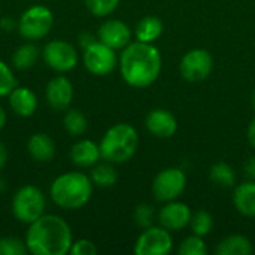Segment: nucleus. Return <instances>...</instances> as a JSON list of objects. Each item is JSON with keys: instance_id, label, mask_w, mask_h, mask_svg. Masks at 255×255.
I'll list each match as a JSON object with an SVG mask.
<instances>
[{"instance_id": "35", "label": "nucleus", "mask_w": 255, "mask_h": 255, "mask_svg": "<svg viewBox=\"0 0 255 255\" xmlns=\"http://www.w3.org/2000/svg\"><path fill=\"white\" fill-rule=\"evenodd\" d=\"M0 27H1L4 31H12L13 28H16V24H15L10 18L4 16V18L0 19Z\"/></svg>"}, {"instance_id": "25", "label": "nucleus", "mask_w": 255, "mask_h": 255, "mask_svg": "<svg viewBox=\"0 0 255 255\" xmlns=\"http://www.w3.org/2000/svg\"><path fill=\"white\" fill-rule=\"evenodd\" d=\"M211 181L221 188H232L236 184V173L227 163H217L211 169Z\"/></svg>"}, {"instance_id": "15", "label": "nucleus", "mask_w": 255, "mask_h": 255, "mask_svg": "<svg viewBox=\"0 0 255 255\" xmlns=\"http://www.w3.org/2000/svg\"><path fill=\"white\" fill-rule=\"evenodd\" d=\"M145 126L151 134H154L155 137H161V139L172 137L178 128L176 118L172 115V112L166 109L151 111L145 120Z\"/></svg>"}, {"instance_id": "3", "label": "nucleus", "mask_w": 255, "mask_h": 255, "mask_svg": "<svg viewBox=\"0 0 255 255\" xmlns=\"http://www.w3.org/2000/svg\"><path fill=\"white\" fill-rule=\"evenodd\" d=\"M94 184L82 172H66L58 175L49 187L52 202L66 211H76L85 206L93 196Z\"/></svg>"}, {"instance_id": "1", "label": "nucleus", "mask_w": 255, "mask_h": 255, "mask_svg": "<svg viewBox=\"0 0 255 255\" xmlns=\"http://www.w3.org/2000/svg\"><path fill=\"white\" fill-rule=\"evenodd\" d=\"M24 242L28 254L66 255L70 253L73 235L66 220L55 214H43L28 224Z\"/></svg>"}, {"instance_id": "7", "label": "nucleus", "mask_w": 255, "mask_h": 255, "mask_svg": "<svg viewBox=\"0 0 255 255\" xmlns=\"http://www.w3.org/2000/svg\"><path fill=\"white\" fill-rule=\"evenodd\" d=\"M45 64L57 73H67L78 64L79 55L76 48L67 40H49L42 49Z\"/></svg>"}, {"instance_id": "26", "label": "nucleus", "mask_w": 255, "mask_h": 255, "mask_svg": "<svg viewBox=\"0 0 255 255\" xmlns=\"http://www.w3.org/2000/svg\"><path fill=\"white\" fill-rule=\"evenodd\" d=\"M190 226H191L193 235H197L200 238H205V236H208L212 232L214 220H212L211 214H208L206 211H197L196 214L191 215Z\"/></svg>"}, {"instance_id": "32", "label": "nucleus", "mask_w": 255, "mask_h": 255, "mask_svg": "<svg viewBox=\"0 0 255 255\" xmlns=\"http://www.w3.org/2000/svg\"><path fill=\"white\" fill-rule=\"evenodd\" d=\"M97 254V248L94 245V242L88 241V239H79L76 242L72 244L70 248V255H96Z\"/></svg>"}, {"instance_id": "37", "label": "nucleus", "mask_w": 255, "mask_h": 255, "mask_svg": "<svg viewBox=\"0 0 255 255\" xmlns=\"http://www.w3.org/2000/svg\"><path fill=\"white\" fill-rule=\"evenodd\" d=\"M248 140L255 148V117L254 120L250 123V127H248Z\"/></svg>"}, {"instance_id": "8", "label": "nucleus", "mask_w": 255, "mask_h": 255, "mask_svg": "<svg viewBox=\"0 0 255 255\" xmlns=\"http://www.w3.org/2000/svg\"><path fill=\"white\" fill-rule=\"evenodd\" d=\"M82 61L90 73L96 76H105L114 72L118 64V57L115 49L109 48L100 40H94L93 43L84 48Z\"/></svg>"}, {"instance_id": "17", "label": "nucleus", "mask_w": 255, "mask_h": 255, "mask_svg": "<svg viewBox=\"0 0 255 255\" xmlns=\"http://www.w3.org/2000/svg\"><path fill=\"white\" fill-rule=\"evenodd\" d=\"M100 158H102L100 146L90 139L78 140L70 148V160L78 167H82V169L93 167L94 164L100 161Z\"/></svg>"}, {"instance_id": "6", "label": "nucleus", "mask_w": 255, "mask_h": 255, "mask_svg": "<svg viewBox=\"0 0 255 255\" xmlns=\"http://www.w3.org/2000/svg\"><path fill=\"white\" fill-rule=\"evenodd\" d=\"M52 24L54 15L51 9L43 4H33L21 13L16 22V30L22 39L33 42L46 37Z\"/></svg>"}, {"instance_id": "16", "label": "nucleus", "mask_w": 255, "mask_h": 255, "mask_svg": "<svg viewBox=\"0 0 255 255\" xmlns=\"http://www.w3.org/2000/svg\"><path fill=\"white\" fill-rule=\"evenodd\" d=\"M9 106L12 112L21 118H28L34 115L37 109V96L28 87H15L7 96Z\"/></svg>"}, {"instance_id": "36", "label": "nucleus", "mask_w": 255, "mask_h": 255, "mask_svg": "<svg viewBox=\"0 0 255 255\" xmlns=\"http://www.w3.org/2000/svg\"><path fill=\"white\" fill-rule=\"evenodd\" d=\"M96 39L91 36V34H88V33H84V34H81L79 36V43H81V46L82 48H85V46H88L90 43H93Z\"/></svg>"}, {"instance_id": "39", "label": "nucleus", "mask_w": 255, "mask_h": 255, "mask_svg": "<svg viewBox=\"0 0 255 255\" xmlns=\"http://www.w3.org/2000/svg\"><path fill=\"white\" fill-rule=\"evenodd\" d=\"M253 105H254V108H255V93H254V96H253Z\"/></svg>"}, {"instance_id": "30", "label": "nucleus", "mask_w": 255, "mask_h": 255, "mask_svg": "<svg viewBox=\"0 0 255 255\" xmlns=\"http://www.w3.org/2000/svg\"><path fill=\"white\" fill-rule=\"evenodd\" d=\"M27 253L28 251L24 241L13 236L0 239V255H24Z\"/></svg>"}, {"instance_id": "23", "label": "nucleus", "mask_w": 255, "mask_h": 255, "mask_svg": "<svg viewBox=\"0 0 255 255\" xmlns=\"http://www.w3.org/2000/svg\"><path fill=\"white\" fill-rule=\"evenodd\" d=\"M90 178L93 181V184L96 187L100 188H109L114 187L118 181V173L115 170V167L112 166V163L106 161V163H97L91 167V173Z\"/></svg>"}, {"instance_id": "33", "label": "nucleus", "mask_w": 255, "mask_h": 255, "mask_svg": "<svg viewBox=\"0 0 255 255\" xmlns=\"http://www.w3.org/2000/svg\"><path fill=\"white\" fill-rule=\"evenodd\" d=\"M244 172L250 181H255V157H251L244 164Z\"/></svg>"}, {"instance_id": "29", "label": "nucleus", "mask_w": 255, "mask_h": 255, "mask_svg": "<svg viewBox=\"0 0 255 255\" xmlns=\"http://www.w3.org/2000/svg\"><path fill=\"white\" fill-rule=\"evenodd\" d=\"M16 85V78L13 76L12 69L0 60V99L7 97Z\"/></svg>"}, {"instance_id": "28", "label": "nucleus", "mask_w": 255, "mask_h": 255, "mask_svg": "<svg viewBox=\"0 0 255 255\" xmlns=\"http://www.w3.org/2000/svg\"><path fill=\"white\" fill-rule=\"evenodd\" d=\"M206 251L208 250H206L203 238H200L197 235H193V236L184 239L178 250V253L181 255H205Z\"/></svg>"}, {"instance_id": "24", "label": "nucleus", "mask_w": 255, "mask_h": 255, "mask_svg": "<svg viewBox=\"0 0 255 255\" xmlns=\"http://www.w3.org/2000/svg\"><path fill=\"white\" fill-rule=\"evenodd\" d=\"M63 127L70 136H82L88 128V121L79 109H67L63 117Z\"/></svg>"}, {"instance_id": "20", "label": "nucleus", "mask_w": 255, "mask_h": 255, "mask_svg": "<svg viewBox=\"0 0 255 255\" xmlns=\"http://www.w3.org/2000/svg\"><path fill=\"white\" fill-rule=\"evenodd\" d=\"M40 55H42V52H40L39 46L28 40L27 43H22L21 46H18L15 49V52L12 55V64L18 70H28L37 63Z\"/></svg>"}, {"instance_id": "31", "label": "nucleus", "mask_w": 255, "mask_h": 255, "mask_svg": "<svg viewBox=\"0 0 255 255\" xmlns=\"http://www.w3.org/2000/svg\"><path fill=\"white\" fill-rule=\"evenodd\" d=\"M155 220V211L149 205H139L134 211V221L139 227L148 229Z\"/></svg>"}, {"instance_id": "22", "label": "nucleus", "mask_w": 255, "mask_h": 255, "mask_svg": "<svg viewBox=\"0 0 255 255\" xmlns=\"http://www.w3.org/2000/svg\"><path fill=\"white\" fill-rule=\"evenodd\" d=\"M218 255H250L253 253V245L248 238L242 235H233L226 238L215 250Z\"/></svg>"}, {"instance_id": "10", "label": "nucleus", "mask_w": 255, "mask_h": 255, "mask_svg": "<svg viewBox=\"0 0 255 255\" xmlns=\"http://www.w3.org/2000/svg\"><path fill=\"white\" fill-rule=\"evenodd\" d=\"M214 67V60L206 49H191L188 51L179 64L181 76L188 82H202L205 81Z\"/></svg>"}, {"instance_id": "12", "label": "nucleus", "mask_w": 255, "mask_h": 255, "mask_svg": "<svg viewBox=\"0 0 255 255\" xmlns=\"http://www.w3.org/2000/svg\"><path fill=\"white\" fill-rule=\"evenodd\" d=\"M45 99L51 109L57 112H66L73 100V84L72 81L60 73L58 76H54L45 88Z\"/></svg>"}, {"instance_id": "21", "label": "nucleus", "mask_w": 255, "mask_h": 255, "mask_svg": "<svg viewBox=\"0 0 255 255\" xmlns=\"http://www.w3.org/2000/svg\"><path fill=\"white\" fill-rule=\"evenodd\" d=\"M163 33V22L160 18L157 16H145L142 18L134 30L136 39L139 42H145V43H152L154 40H157Z\"/></svg>"}, {"instance_id": "5", "label": "nucleus", "mask_w": 255, "mask_h": 255, "mask_svg": "<svg viewBox=\"0 0 255 255\" xmlns=\"http://www.w3.org/2000/svg\"><path fill=\"white\" fill-rule=\"evenodd\" d=\"M46 199L40 188L34 185H22L12 197L10 211L13 218L22 224H31L45 214Z\"/></svg>"}, {"instance_id": "2", "label": "nucleus", "mask_w": 255, "mask_h": 255, "mask_svg": "<svg viewBox=\"0 0 255 255\" xmlns=\"http://www.w3.org/2000/svg\"><path fill=\"white\" fill-rule=\"evenodd\" d=\"M120 72L123 79L134 88L149 87L161 72V54L152 43L130 42L120 55Z\"/></svg>"}, {"instance_id": "13", "label": "nucleus", "mask_w": 255, "mask_h": 255, "mask_svg": "<svg viewBox=\"0 0 255 255\" xmlns=\"http://www.w3.org/2000/svg\"><path fill=\"white\" fill-rule=\"evenodd\" d=\"M97 37L102 43L115 51L124 49L131 42V30L124 21L106 19L97 31Z\"/></svg>"}, {"instance_id": "34", "label": "nucleus", "mask_w": 255, "mask_h": 255, "mask_svg": "<svg viewBox=\"0 0 255 255\" xmlns=\"http://www.w3.org/2000/svg\"><path fill=\"white\" fill-rule=\"evenodd\" d=\"M7 160H9V151H7V146L0 140V170L4 169V166L7 164Z\"/></svg>"}, {"instance_id": "4", "label": "nucleus", "mask_w": 255, "mask_h": 255, "mask_svg": "<svg viewBox=\"0 0 255 255\" xmlns=\"http://www.w3.org/2000/svg\"><path fill=\"white\" fill-rule=\"evenodd\" d=\"M137 145L139 134L136 128L126 123L112 126L99 143L102 158L112 164L128 161L136 154Z\"/></svg>"}, {"instance_id": "27", "label": "nucleus", "mask_w": 255, "mask_h": 255, "mask_svg": "<svg viewBox=\"0 0 255 255\" xmlns=\"http://www.w3.org/2000/svg\"><path fill=\"white\" fill-rule=\"evenodd\" d=\"M121 0H84L87 9L94 16H108L118 7Z\"/></svg>"}, {"instance_id": "14", "label": "nucleus", "mask_w": 255, "mask_h": 255, "mask_svg": "<svg viewBox=\"0 0 255 255\" xmlns=\"http://www.w3.org/2000/svg\"><path fill=\"white\" fill-rule=\"evenodd\" d=\"M191 211L185 203L181 202H167L158 212V221L161 227L167 229L169 232H178L182 230L190 224L191 220Z\"/></svg>"}, {"instance_id": "38", "label": "nucleus", "mask_w": 255, "mask_h": 255, "mask_svg": "<svg viewBox=\"0 0 255 255\" xmlns=\"http://www.w3.org/2000/svg\"><path fill=\"white\" fill-rule=\"evenodd\" d=\"M6 120H7V117H6V112H4V109L0 106V130L6 126Z\"/></svg>"}, {"instance_id": "18", "label": "nucleus", "mask_w": 255, "mask_h": 255, "mask_svg": "<svg viewBox=\"0 0 255 255\" xmlns=\"http://www.w3.org/2000/svg\"><path fill=\"white\" fill-rule=\"evenodd\" d=\"M28 155L37 163H49L55 157V142L46 133H34L27 140Z\"/></svg>"}, {"instance_id": "11", "label": "nucleus", "mask_w": 255, "mask_h": 255, "mask_svg": "<svg viewBox=\"0 0 255 255\" xmlns=\"http://www.w3.org/2000/svg\"><path fill=\"white\" fill-rule=\"evenodd\" d=\"M173 239L164 227H148L134 245L136 255H167L172 251Z\"/></svg>"}, {"instance_id": "9", "label": "nucleus", "mask_w": 255, "mask_h": 255, "mask_svg": "<svg viewBox=\"0 0 255 255\" xmlns=\"http://www.w3.org/2000/svg\"><path fill=\"white\" fill-rule=\"evenodd\" d=\"M187 187V176L178 167H169L161 170L152 182V194L158 202L176 200Z\"/></svg>"}, {"instance_id": "19", "label": "nucleus", "mask_w": 255, "mask_h": 255, "mask_svg": "<svg viewBox=\"0 0 255 255\" xmlns=\"http://www.w3.org/2000/svg\"><path fill=\"white\" fill-rule=\"evenodd\" d=\"M233 203L239 214L255 218V181H248L236 187Z\"/></svg>"}]
</instances>
